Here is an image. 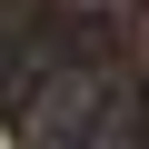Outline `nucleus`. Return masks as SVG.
I'll list each match as a JSON object with an SVG mask.
<instances>
[{
    "instance_id": "1",
    "label": "nucleus",
    "mask_w": 149,
    "mask_h": 149,
    "mask_svg": "<svg viewBox=\"0 0 149 149\" xmlns=\"http://www.w3.org/2000/svg\"><path fill=\"white\" fill-rule=\"evenodd\" d=\"M100 109H109V80L90 70V50H70L20 90V139H100Z\"/></svg>"
},
{
    "instance_id": "2",
    "label": "nucleus",
    "mask_w": 149,
    "mask_h": 149,
    "mask_svg": "<svg viewBox=\"0 0 149 149\" xmlns=\"http://www.w3.org/2000/svg\"><path fill=\"white\" fill-rule=\"evenodd\" d=\"M40 10H30V0H0V70H10V50H20V30H30Z\"/></svg>"
}]
</instances>
